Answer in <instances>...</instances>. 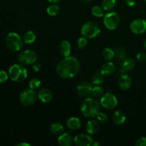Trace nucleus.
Segmentation results:
<instances>
[{
  "instance_id": "6e6552de",
  "label": "nucleus",
  "mask_w": 146,
  "mask_h": 146,
  "mask_svg": "<svg viewBox=\"0 0 146 146\" xmlns=\"http://www.w3.org/2000/svg\"><path fill=\"white\" fill-rule=\"evenodd\" d=\"M18 61L23 65H32L37 61V55L33 50H24L19 54Z\"/></svg>"
},
{
  "instance_id": "dca6fc26",
  "label": "nucleus",
  "mask_w": 146,
  "mask_h": 146,
  "mask_svg": "<svg viewBox=\"0 0 146 146\" xmlns=\"http://www.w3.org/2000/svg\"><path fill=\"white\" fill-rule=\"evenodd\" d=\"M100 71L104 74L105 76H111L115 71V64L111 61H106L101 65L100 68Z\"/></svg>"
},
{
  "instance_id": "c03bdc74",
  "label": "nucleus",
  "mask_w": 146,
  "mask_h": 146,
  "mask_svg": "<svg viewBox=\"0 0 146 146\" xmlns=\"http://www.w3.org/2000/svg\"><path fill=\"white\" fill-rule=\"evenodd\" d=\"M145 3H146V0H145Z\"/></svg>"
},
{
  "instance_id": "9b49d317",
  "label": "nucleus",
  "mask_w": 146,
  "mask_h": 146,
  "mask_svg": "<svg viewBox=\"0 0 146 146\" xmlns=\"http://www.w3.org/2000/svg\"><path fill=\"white\" fill-rule=\"evenodd\" d=\"M92 84L88 81H81L77 85L76 92L80 96L86 98L90 95H91V91H92Z\"/></svg>"
},
{
  "instance_id": "f704fd0d",
  "label": "nucleus",
  "mask_w": 146,
  "mask_h": 146,
  "mask_svg": "<svg viewBox=\"0 0 146 146\" xmlns=\"http://www.w3.org/2000/svg\"><path fill=\"white\" fill-rule=\"evenodd\" d=\"M136 58L139 62H145L146 61V54L143 52H139L136 55Z\"/></svg>"
},
{
  "instance_id": "c85d7f7f",
  "label": "nucleus",
  "mask_w": 146,
  "mask_h": 146,
  "mask_svg": "<svg viewBox=\"0 0 146 146\" xmlns=\"http://www.w3.org/2000/svg\"><path fill=\"white\" fill-rule=\"evenodd\" d=\"M59 7L57 4H53L47 7L46 12L51 17H56L59 12Z\"/></svg>"
},
{
  "instance_id": "aec40b11",
  "label": "nucleus",
  "mask_w": 146,
  "mask_h": 146,
  "mask_svg": "<svg viewBox=\"0 0 146 146\" xmlns=\"http://www.w3.org/2000/svg\"><path fill=\"white\" fill-rule=\"evenodd\" d=\"M59 52L63 57L69 56L71 53V46L69 41L64 40L59 44Z\"/></svg>"
},
{
  "instance_id": "37998d69",
  "label": "nucleus",
  "mask_w": 146,
  "mask_h": 146,
  "mask_svg": "<svg viewBox=\"0 0 146 146\" xmlns=\"http://www.w3.org/2000/svg\"><path fill=\"white\" fill-rule=\"evenodd\" d=\"M143 46H144V48H145V50H146V38H145V41H144V44H143Z\"/></svg>"
},
{
  "instance_id": "6ab92c4d",
  "label": "nucleus",
  "mask_w": 146,
  "mask_h": 146,
  "mask_svg": "<svg viewBox=\"0 0 146 146\" xmlns=\"http://www.w3.org/2000/svg\"><path fill=\"white\" fill-rule=\"evenodd\" d=\"M66 126L71 131H78L81 127V121L77 117H71L66 121Z\"/></svg>"
},
{
  "instance_id": "7ed1b4c3",
  "label": "nucleus",
  "mask_w": 146,
  "mask_h": 146,
  "mask_svg": "<svg viewBox=\"0 0 146 146\" xmlns=\"http://www.w3.org/2000/svg\"><path fill=\"white\" fill-rule=\"evenodd\" d=\"M9 77L14 82H21L27 79L28 76V71L24 65L21 64H13L8 71Z\"/></svg>"
},
{
  "instance_id": "c756f323",
  "label": "nucleus",
  "mask_w": 146,
  "mask_h": 146,
  "mask_svg": "<svg viewBox=\"0 0 146 146\" xmlns=\"http://www.w3.org/2000/svg\"><path fill=\"white\" fill-rule=\"evenodd\" d=\"M104 11L105 10L103 9L102 7H100V6H95L92 8L91 10V13H92L93 16L96 18H101V17H104Z\"/></svg>"
},
{
  "instance_id": "58836bf2",
  "label": "nucleus",
  "mask_w": 146,
  "mask_h": 146,
  "mask_svg": "<svg viewBox=\"0 0 146 146\" xmlns=\"http://www.w3.org/2000/svg\"><path fill=\"white\" fill-rule=\"evenodd\" d=\"M17 146H31L29 143H26V142H22V143H19L17 145Z\"/></svg>"
},
{
  "instance_id": "ddd939ff",
  "label": "nucleus",
  "mask_w": 146,
  "mask_h": 146,
  "mask_svg": "<svg viewBox=\"0 0 146 146\" xmlns=\"http://www.w3.org/2000/svg\"><path fill=\"white\" fill-rule=\"evenodd\" d=\"M118 86L123 91H127L131 87L133 84V80L131 77L127 74H121L118 81Z\"/></svg>"
},
{
  "instance_id": "2f4dec72",
  "label": "nucleus",
  "mask_w": 146,
  "mask_h": 146,
  "mask_svg": "<svg viewBox=\"0 0 146 146\" xmlns=\"http://www.w3.org/2000/svg\"><path fill=\"white\" fill-rule=\"evenodd\" d=\"M87 44H88L87 38H86L85 36L80 37V38H78V40H77V48H78V49H83V48H84L86 46Z\"/></svg>"
},
{
  "instance_id": "f257e3e1",
  "label": "nucleus",
  "mask_w": 146,
  "mask_h": 146,
  "mask_svg": "<svg viewBox=\"0 0 146 146\" xmlns=\"http://www.w3.org/2000/svg\"><path fill=\"white\" fill-rule=\"evenodd\" d=\"M81 64L75 57H64L56 66V73L59 77L64 79L72 78L79 72Z\"/></svg>"
},
{
  "instance_id": "c9c22d12",
  "label": "nucleus",
  "mask_w": 146,
  "mask_h": 146,
  "mask_svg": "<svg viewBox=\"0 0 146 146\" xmlns=\"http://www.w3.org/2000/svg\"><path fill=\"white\" fill-rule=\"evenodd\" d=\"M135 145L136 146H146V138L141 137L135 142Z\"/></svg>"
},
{
  "instance_id": "5701e85b",
  "label": "nucleus",
  "mask_w": 146,
  "mask_h": 146,
  "mask_svg": "<svg viewBox=\"0 0 146 146\" xmlns=\"http://www.w3.org/2000/svg\"><path fill=\"white\" fill-rule=\"evenodd\" d=\"M36 34L33 31H27L23 36V40L24 44H31L35 42L36 41Z\"/></svg>"
},
{
  "instance_id": "423d86ee",
  "label": "nucleus",
  "mask_w": 146,
  "mask_h": 146,
  "mask_svg": "<svg viewBox=\"0 0 146 146\" xmlns=\"http://www.w3.org/2000/svg\"><path fill=\"white\" fill-rule=\"evenodd\" d=\"M37 98H38L37 92L35 90L31 89V88H25L24 91H21L19 95L20 103L26 107L31 106L35 104Z\"/></svg>"
},
{
  "instance_id": "cd10ccee",
  "label": "nucleus",
  "mask_w": 146,
  "mask_h": 146,
  "mask_svg": "<svg viewBox=\"0 0 146 146\" xmlns=\"http://www.w3.org/2000/svg\"><path fill=\"white\" fill-rule=\"evenodd\" d=\"M104 94V88L101 86L100 85H96L95 86L93 87L92 91H91V95L94 97V98H99V97H102Z\"/></svg>"
},
{
  "instance_id": "b1692460",
  "label": "nucleus",
  "mask_w": 146,
  "mask_h": 146,
  "mask_svg": "<svg viewBox=\"0 0 146 146\" xmlns=\"http://www.w3.org/2000/svg\"><path fill=\"white\" fill-rule=\"evenodd\" d=\"M102 55L104 59L107 61H112L114 57H115V51L111 48H109V47L104 48L102 52Z\"/></svg>"
},
{
  "instance_id": "72a5a7b5",
  "label": "nucleus",
  "mask_w": 146,
  "mask_h": 146,
  "mask_svg": "<svg viewBox=\"0 0 146 146\" xmlns=\"http://www.w3.org/2000/svg\"><path fill=\"white\" fill-rule=\"evenodd\" d=\"M9 74L4 70H0V84H4L8 80Z\"/></svg>"
},
{
  "instance_id": "393cba45",
  "label": "nucleus",
  "mask_w": 146,
  "mask_h": 146,
  "mask_svg": "<svg viewBox=\"0 0 146 146\" xmlns=\"http://www.w3.org/2000/svg\"><path fill=\"white\" fill-rule=\"evenodd\" d=\"M50 131L53 134L55 135H60L64 131V127L60 123H54L50 127Z\"/></svg>"
},
{
  "instance_id": "7c9ffc66",
  "label": "nucleus",
  "mask_w": 146,
  "mask_h": 146,
  "mask_svg": "<svg viewBox=\"0 0 146 146\" xmlns=\"http://www.w3.org/2000/svg\"><path fill=\"white\" fill-rule=\"evenodd\" d=\"M29 88H31V89H34L35 91H36L37 89H38L41 86V81L38 78H31L29 81Z\"/></svg>"
},
{
  "instance_id": "1a4fd4ad",
  "label": "nucleus",
  "mask_w": 146,
  "mask_h": 146,
  "mask_svg": "<svg viewBox=\"0 0 146 146\" xmlns=\"http://www.w3.org/2000/svg\"><path fill=\"white\" fill-rule=\"evenodd\" d=\"M100 103L101 106L105 109L112 110L118 106V99L113 94L108 92L101 97Z\"/></svg>"
},
{
  "instance_id": "4468645a",
  "label": "nucleus",
  "mask_w": 146,
  "mask_h": 146,
  "mask_svg": "<svg viewBox=\"0 0 146 146\" xmlns=\"http://www.w3.org/2000/svg\"><path fill=\"white\" fill-rule=\"evenodd\" d=\"M38 98L44 104L51 102L53 98V94L48 88H41L37 92Z\"/></svg>"
},
{
  "instance_id": "a19ab883",
  "label": "nucleus",
  "mask_w": 146,
  "mask_h": 146,
  "mask_svg": "<svg viewBox=\"0 0 146 146\" xmlns=\"http://www.w3.org/2000/svg\"><path fill=\"white\" fill-rule=\"evenodd\" d=\"M101 145V143L98 142V141H96V142H94V143H93V144H92L93 146H100Z\"/></svg>"
},
{
  "instance_id": "0eeeda50",
  "label": "nucleus",
  "mask_w": 146,
  "mask_h": 146,
  "mask_svg": "<svg viewBox=\"0 0 146 146\" xmlns=\"http://www.w3.org/2000/svg\"><path fill=\"white\" fill-rule=\"evenodd\" d=\"M120 24V17L115 11H108L104 17V24L109 30H115Z\"/></svg>"
},
{
  "instance_id": "bb28decb",
  "label": "nucleus",
  "mask_w": 146,
  "mask_h": 146,
  "mask_svg": "<svg viewBox=\"0 0 146 146\" xmlns=\"http://www.w3.org/2000/svg\"><path fill=\"white\" fill-rule=\"evenodd\" d=\"M115 57L119 61H123L125 58H126L127 56V52L126 50L122 46H119L115 49Z\"/></svg>"
},
{
  "instance_id": "a18cd8bd",
  "label": "nucleus",
  "mask_w": 146,
  "mask_h": 146,
  "mask_svg": "<svg viewBox=\"0 0 146 146\" xmlns=\"http://www.w3.org/2000/svg\"><path fill=\"white\" fill-rule=\"evenodd\" d=\"M145 62H146V61H145Z\"/></svg>"
},
{
  "instance_id": "39448f33",
  "label": "nucleus",
  "mask_w": 146,
  "mask_h": 146,
  "mask_svg": "<svg viewBox=\"0 0 146 146\" xmlns=\"http://www.w3.org/2000/svg\"><path fill=\"white\" fill-rule=\"evenodd\" d=\"M81 34L87 38H94L101 32V29L97 23L94 21H86L81 27Z\"/></svg>"
},
{
  "instance_id": "79ce46f5",
  "label": "nucleus",
  "mask_w": 146,
  "mask_h": 146,
  "mask_svg": "<svg viewBox=\"0 0 146 146\" xmlns=\"http://www.w3.org/2000/svg\"><path fill=\"white\" fill-rule=\"evenodd\" d=\"M81 1L84 3H89V2H91L93 0H81Z\"/></svg>"
},
{
  "instance_id": "a878e982",
  "label": "nucleus",
  "mask_w": 146,
  "mask_h": 146,
  "mask_svg": "<svg viewBox=\"0 0 146 146\" xmlns=\"http://www.w3.org/2000/svg\"><path fill=\"white\" fill-rule=\"evenodd\" d=\"M101 5L105 11H112L116 5V0H102Z\"/></svg>"
},
{
  "instance_id": "f8f14e48",
  "label": "nucleus",
  "mask_w": 146,
  "mask_h": 146,
  "mask_svg": "<svg viewBox=\"0 0 146 146\" xmlns=\"http://www.w3.org/2000/svg\"><path fill=\"white\" fill-rule=\"evenodd\" d=\"M74 143L77 146H90L92 145L94 140L89 134H79L75 136Z\"/></svg>"
},
{
  "instance_id": "2eb2a0df",
  "label": "nucleus",
  "mask_w": 146,
  "mask_h": 146,
  "mask_svg": "<svg viewBox=\"0 0 146 146\" xmlns=\"http://www.w3.org/2000/svg\"><path fill=\"white\" fill-rule=\"evenodd\" d=\"M135 66V62L133 58H125L123 61H122V64L120 68V73L121 74H126L128 71L133 69Z\"/></svg>"
},
{
  "instance_id": "ea45409f",
  "label": "nucleus",
  "mask_w": 146,
  "mask_h": 146,
  "mask_svg": "<svg viewBox=\"0 0 146 146\" xmlns=\"http://www.w3.org/2000/svg\"><path fill=\"white\" fill-rule=\"evenodd\" d=\"M50 3H52V4H56V3L59 2L61 0H48Z\"/></svg>"
},
{
  "instance_id": "412c9836",
  "label": "nucleus",
  "mask_w": 146,
  "mask_h": 146,
  "mask_svg": "<svg viewBox=\"0 0 146 146\" xmlns=\"http://www.w3.org/2000/svg\"><path fill=\"white\" fill-rule=\"evenodd\" d=\"M112 120L117 125H122L126 121V115L122 111H116L112 115Z\"/></svg>"
},
{
  "instance_id": "f3484780",
  "label": "nucleus",
  "mask_w": 146,
  "mask_h": 146,
  "mask_svg": "<svg viewBox=\"0 0 146 146\" xmlns=\"http://www.w3.org/2000/svg\"><path fill=\"white\" fill-rule=\"evenodd\" d=\"M100 123L97 121V119H91L87 122L86 125V132L89 135H94L98 131H99L100 128Z\"/></svg>"
},
{
  "instance_id": "20e7f679",
  "label": "nucleus",
  "mask_w": 146,
  "mask_h": 146,
  "mask_svg": "<svg viewBox=\"0 0 146 146\" xmlns=\"http://www.w3.org/2000/svg\"><path fill=\"white\" fill-rule=\"evenodd\" d=\"M24 40L16 32H9L5 37V44L11 51H19L24 46Z\"/></svg>"
},
{
  "instance_id": "4c0bfd02",
  "label": "nucleus",
  "mask_w": 146,
  "mask_h": 146,
  "mask_svg": "<svg viewBox=\"0 0 146 146\" xmlns=\"http://www.w3.org/2000/svg\"><path fill=\"white\" fill-rule=\"evenodd\" d=\"M126 5L129 7H133L136 4V0H125Z\"/></svg>"
},
{
  "instance_id": "f03ea898",
  "label": "nucleus",
  "mask_w": 146,
  "mask_h": 146,
  "mask_svg": "<svg viewBox=\"0 0 146 146\" xmlns=\"http://www.w3.org/2000/svg\"><path fill=\"white\" fill-rule=\"evenodd\" d=\"M101 103L96 98L86 97L81 105V111L84 117L96 118L97 114L101 111Z\"/></svg>"
},
{
  "instance_id": "e433bc0d",
  "label": "nucleus",
  "mask_w": 146,
  "mask_h": 146,
  "mask_svg": "<svg viewBox=\"0 0 146 146\" xmlns=\"http://www.w3.org/2000/svg\"><path fill=\"white\" fill-rule=\"evenodd\" d=\"M32 69L34 70L35 72H38L39 71H41V63L38 62V61H36L34 64H32Z\"/></svg>"
},
{
  "instance_id": "9d476101",
  "label": "nucleus",
  "mask_w": 146,
  "mask_h": 146,
  "mask_svg": "<svg viewBox=\"0 0 146 146\" xmlns=\"http://www.w3.org/2000/svg\"><path fill=\"white\" fill-rule=\"evenodd\" d=\"M130 29L135 34H142L146 31V21L143 19L133 20L130 24Z\"/></svg>"
},
{
  "instance_id": "4be33fe9",
  "label": "nucleus",
  "mask_w": 146,
  "mask_h": 146,
  "mask_svg": "<svg viewBox=\"0 0 146 146\" xmlns=\"http://www.w3.org/2000/svg\"><path fill=\"white\" fill-rule=\"evenodd\" d=\"M105 76L101 71H96L91 77V82L94 85H100L105 82Z\"/></svg>"
},
{
  "instance_id": "473e14b6",
  "label": "nucleus",
  "mask_w": 146,
  "mask_h": 146,
  "mask_svg": "<svg viewBox=\"0 0 146 146\" xmlns=\"http://www.w3.org/2000/svg\"><path fill=\"white\" fill-rule=\"evenodd\" d=\"M96 118L97 121H98L100 123H105L107 122V121H108V115L106 113H104L101 112V111L97 114L96 116Z\"/></svg>"
},
{
  "instance_id": "a211bd4d",
  "label": "nucleus",
  "mask_w": 146,
  "mask_h": 146,
  "mask_svg": "<svg viewBox=\"0 0 146 146\" xmlns=\"http://www.w3.org/2000/svg\"><path fill=\"white\" fill-rule=\"evenodd\" d=\"M74 143V139L69 133H62L58 138V143L61 146H71Z\"/></svg>"
}]
</instances>
